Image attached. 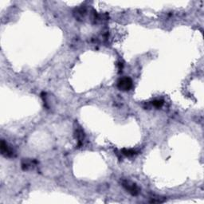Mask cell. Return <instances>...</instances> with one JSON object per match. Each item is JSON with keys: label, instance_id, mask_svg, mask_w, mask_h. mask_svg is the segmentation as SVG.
<instances>
[{"label": "cell", "instance_id": "8992f818", "mask_svg": "<svg viewBox=\"0 0 204 204\" xmlns=\"http://www.w3.org/2000/svg\"><path fill=\"white\" fill-rule=\"evenodd\" d=\"M163 105V101L162 100H156L152 101V105L155 106L156 108H160Z\"/></svg>", "mask_w": 204, "mask_h": 204}, {"label": "cell", "instance_id": "3957f363", "mask_svg": "<svg viewBox=\"0 0 204 204\" xmlns=\"http://www.w3.org/2000/svg\"><path fill=\"white\" fill-rule=\"evenodd\" d=\"M1 152L3 156H12L14 154V151L10 147H8L7 143L4 142V140L1 141Z\"/></svg>", "mask_w": 204, "mask_h": 204}, {"label": "cell", "instance_id": "277c9868", "mask_svg": "<svg viewBox=\"0 0 204 204\" xmlns=\"http://www.w3.org/2000/svg\"><path fill=\"white\" fill-rule=\"evenodd\" d=\"M76 133H77V138L78 139V142H79V144H82V141L84 139V132L82 131V129L81 128H78L76 131Z\"/></svg>", "mask_w": 204, "mask_h": 204}, {"label": "cell", "instance_id": "6da1fadb", "mask_svg": "<svg viewBox=\"0 0 204 204\" xmlns=\"http://www.w3.org/2000/svg\"><path fill=\"white\" fill-rule=\"evenodd\" d=\"M118 89L122 91H128L132 89V81L130 77H124L117 82Z\"/></svg>", "mask_w": 204, "mask_h": 204}, {"label": "cell", "instance_id": "5b68a950", "mask_svg": "<svg viewBox=\"0 0 204 204\" xmlns=\"http://www.w3.org/2000/svg\"><path fill=\"white\" fill-rule=\"evenodd\" d=\"M122 154L126 156H132L136 154V151L132 149H123Z\"/></svg>", "mask_w": 204, "mask_h": 204}, {"label": "cell", "instance_id": "7a4b0ae2", "mask_svg": "<svg viewBox=\"0 0 204 204\" xmlns=\"http://www.w3.org/2000/svg\"><path fill=\"white\" fill-rule=\"evenodd\" d=\"M123 187L127 190L128 191L131 193L132 195H137L139 193V188L136 185L128 180H124L122 182Z\"/></svg>", "mask_w": 204, "mask_h": 204}]
</instances>
